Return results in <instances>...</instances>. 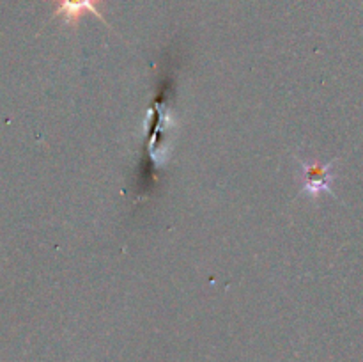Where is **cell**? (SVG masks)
Listing matches in <instances>:
<instances>
[{
  "label": "cell",
  "mask_w": 363,
  "mask_h": 362,
  "mask_svg": "<svg viewBox=\"0 0 363 362\" xmlns=\"http://www.w3.org/2000/svg\"><path fill=\"white\" fill-rule=\"evenodd\" d=\"M55 16L62 18L64 23L71 25V27H77L78 21H80V18L84 16L85 13H92L94 16H98L103 23H106L101 11H99L101 0H55Z\"/></svg>",
  "instance_id": "7a4b0ae2"
},
{
  "label": "cell",
  "mask_w": 363,
  "mask_h": 362,
  "mask_svg": "<svg viewBox=\"0 0 363 362\" xmlns=\"http://www.w3.org/2000/svg\"><path fill=\"white\" fill-rule=\"evenodd\" d=\"M300 162V181H301V194L311 195L312 199H318L319 195L330 194L335 197V192L332 190V183L335 180L333 172V160L328 163L314 160H301Z\"/></svg>",
  "instance_id": "6da1fadb"
}]
</instances>
